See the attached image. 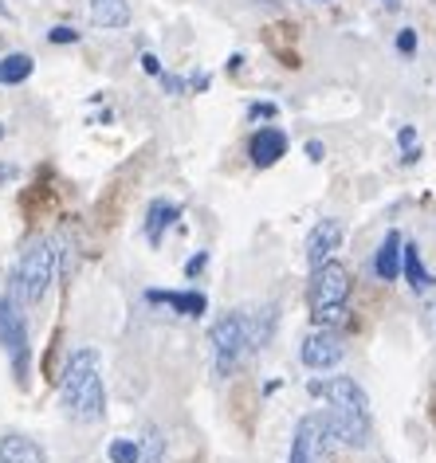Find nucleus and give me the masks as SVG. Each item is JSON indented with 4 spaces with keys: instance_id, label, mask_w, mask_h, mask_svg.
<instances>
[{
    "instance_id": "a878e982",
    "label": "nucleus",
    "mask_w": 436,
    "mask_h": 463,
    "mask_svg": "<svg viewBox=\"0 0 436 463\" xmlns=\"http://www.w3.org/2000/svg\"><path fill=\"white\" fill-rule=\"evenodd\" d=\"M271 114H275L271 102H263V107H251V118H271Z\"/></svg>"
},
{
    "instance_id": "9d476101",
    "label": "nucleus",
    "mask_w": 436,
    "mask_h": 463,
    "mask_svg": "<svg viewBox=\"0 0 436 463\" xmlns=\"http://www.w3.org/2000/svg\"><path fill=\"white\" fill-rule=\"evenodd\" d=\"M287 154V134L280 130V126H263V130L251 137V161H256L260 169L275 165Z\"/></svg>"
},
{
    "instance_id": "a211bd4d",
    "label": "nucleus",
    "mask_w": 436,
    "mask_h": 463,
    "mask_svg": "<svg viewBox=\"0 0 436 463\" xmlns=\"http://www.w3.org/2000/svg\"><path fill=\"white\" fill-rule=\"evenodd\" d=\"M32 75V55H24V52H16V55H5L0 60V83H24V79Z\"/></svg>"
},
{
    "instance_id": "f3484780",
    "label": "nucleus",
    "mask_w": 436,
    "mask_h": 463,
    "mask_svg": "<svg viewBox=\"0 0 436 463\" xmlns=\"http://www.w3.org/2000/svg\"><path fill=\"white\" fill-rule=\"evenodd\" d=\"M401 271H405V279H409V287L412 291H429V287L436 283L429 271H424V263H421V251H417V244H405V260H401Z\"/></svg>"
},
{
    "instance_id": "4be33fe9",
    "label": "nucleus",
    "mask_w": 436,
    "mask_h": 463,
    "mask_svg": "<svg viewBox=\"0 0 436 463\" xmlns=\"http://www.w3.org/2000/svg\"><path fill=\"white\" fill-rule=\"evenodd\" d=\"M412 142H417V134H412V126H405V130H401V149H405V161H417V149H412Z\"/></svg>"
},
{
    "instance_id": "423d86ee",
    "label": "nucleus",
    "mask_w": 436,
    "mask_h": 463,
    "mask_svg": "<svg viewBox=\"0 0 436 463\" xmlns=\"http://www.w3.org/2000/svg\"><path fill=\"white\" fill-rule=\"evenodd\" d=\"M311 397H323L335 409H354V412H370V397L354 377H327V381H311Z\"/></svg>"
},
{
    "instance_id": "5701e85b",
    "label": "nucleus",
    "mask_w": 436,
    "mask_h": 463,
    "mask_svg": "<svg viewBox=\"0 0 436 463\" xmlns=\"http://www.w3.org/2000/svg\"><path fill=\"white\" fill-rule=\"evenodd\" d=\"M75 40H79V32H75V28H67V24L52 28V43H75Z\"/></svg>"
},
{
    "instance_id": "4468645a",
    "label": "nucleus",
    "mask_w": 436,
    "mask_h": 463,
    "mask_svg": "<svg viewBox=\"0 0 436 463\" xmlns=\"http://www.w3.org/2000/svg\"><path fill=\"white\" fill-rule=\"evenodd\" d=\"M150 303H166L185 318H197V315H204V307H209L204 295H197V291H150Z\"/></svg>"
},
{
    "instance_id": "c85d7f7f",
    "label": "nucleus",
    "mask_w": 436,
    "mask_h": 463,
    "mask_svg": "<svg viewBox=\"0 0 436 463\" xmlns=\"http://www.w3.org/2000/svg\"><path fill=\"white\" fill-rule=\"evenodd\" d=\"M0 137H5V122H0Z\"/></svg>"
},
{
    "instance_id": "b1692460",
    "label": "nucleus",
    "mask_w": 436,
    "mask_h": 463,
    "mask_svg": "<svg viewBox=\"0 0 436 463\" xmlns=\"http://www.w3.org/2000/svg\"><path fill=\"white\" fill-rule=\"evenodd\" d=\"M412 48H417V36H412V32H401V36H397V52L409 55Z\"/></svg>"
},
{
    "instance_id": "39448f33",
    "label": "nucleus",
    "mask_w": 436,
    "mask_h": 463,
    "mask_svg": "<svg viewBox=\"0 0 436 463\" xmlns=\"http://www.w3.org/2000/svg\"><path fill=\"white\" fill-rule=\"evenodd\" d=\"M0 345L13 354L16 377L24 381L28 377V326H24L16 298H0Z\"/></svg>"
},
{
    "instance_id": "f8f14e48",
    "label": "nucleus",
    "mask_w": 436,
    "mask_h": 463,
    "mask_svg": "<svg viewBox=\"0 0 436 463\" xmlns=\"http://www.w3.org/2000/svg\"><path fill=\"white\" fill-rule=\"evenodd\" d=\"M401 260H405V244H401V236H397V232H389V236H385V244L377 248L374 271L382 275L385 283H393L397 275H401Z\"/></svg>"
},
{
    "instance_id": "7ed1b4c3",
    "label": "nucleus",
    "mask_w": 436,
    "mask_h": 463,
    "mask_svg": "<svg viewBox=\"0 0 436 463\" xmlns=\"http://www.w3.org/2000/svg\"><path fill=\"white\" fill-rule=\"evenodd\" d=\"M55 279V244L48 240H36L24 256H20L16 279H13V295L20 303H40L48 295V287Z\"/></svg>"
},
{
    "instance_id": "bb28decb",
    "label": "nucleus",
    "mask_w": 436,
    "mask_h": 463,
    "mask_svg": "<svg viewBox=\"0 0 436 463\" xmlns=\"http://www.w3.org/2000/svg\"><path fill=\"white\" fill-rule=\"evenodd\" d=\"M307 154H311V161H323V142H307Z\"/></svg>"
},
{
    "instance_id": "393cba45",
    "label": "nucleus",
    "mask_w": 436,
    "mask_h": 463,
    "mask_svg": "<svg viewBox=\"0 0 436 463\" xmlns=\"http://www.w3.org/2000/svg\"><path fill=\"white\" fill-rule=\"evenodd\" d=\"M204 263H209V256H204V251H201V256H193V260L185 263V275H197V271L204 268Z\"/></svg>"
},
{
    "instance_id": "6ab92c4d",
    "label": "nucleus",
    "mask_w": 436,
    "mask_h": 463,
    "mask_svg": "<svg viewBox=\"0 0 436 463\" xmlns=\"http://www.w3.org/2000/svg\"><path fill=\"white\" fill-rule=\"evenodd\" d=\"M166 456V436H162V428H146V448H142V463H162Z\"/></svg>"
},
{
    "instance_id": "dca6fc26",
    "label": "nucleus",
    "mask_w": 436,
    "mask_h": 463,
    "mask_svg": "<svg viewBox=\"0 0 436 463\" xmlns=\"http://www.w3.org/2000/svg\"><path fill=\"white\" fill-rule=\"evenodd\" d=\"M177 216H181V208L174 201H154L150 204V216H146V240H150V244H162L166 228L174 224Z\"/></svg>"
},
{
    "instance_id": "6e6552de",
    "label": "nucleus",
    "mask_w": 436,
    "mask_h": 463,
    "mask_svg": "<svg viewBox=\"0 0 436 463\" xmlns=\"http://www.w3.org/2000/svg\"><path fill=\"white\" fill-rule=\"evenodd\" d=\"M342 342H338V334L335 330H323V326H315V334H307L303 338V365L307 369H330V365H338L342 362Z\"/></svg>"
},
{
    "instance_id": "ddd939ff",
    "label": "nucleus",
    "mask_w": 436,
    "mask_h": 463,
    "mask_svg": "<svg viewBox=\"0 0 436 463\" xmlns=\"http://www.w3.org/2000/svg\"><path fill=\"white\" fill-rule=\"evenodd\" d=\"M90 20L99 28H126L130 24V0H90Z\"/></svg>"
},
{
    "instance_id": "9b49d317",
    "label": "nucleus",
    "mask_w": 436,
    "mask_h": 463,
    "mask_svg": "<svg viewBox=\"0 0 436 463\" xmlns=\"http://www.w3.org/2000/svg\"><path fill=\"white\" fill-rule=\"evenodd\" d=\"M0 463H48V456H43V448L36 439L8 432V436H0Z\"/></svg>"
},
{
    "instance_id": "412c9836",
    "label": "nucleus",
    "mask_w": 436,
    "mask_h": 463,
    "mask_svg": "<svg viewBox=\"0 0 436 463\" xmlns=\"http://www.w3.org/2000/svg\"><path fill=\"white\" fill-rule=\"evenodd\" d=\"M421 322H424V330H429V338L436 342V298H424V307H421Z\"/></svg>"
},
{
    "instance_id": "f03ea898",
    "label": "nucleus",
    "mask_w": 436,
    "mask_h": 463,
    "mask_svg": "<svg viewBox=\"0 0 436 463\" xmlns=\"http://www.w3.org/2000/svg\"><path fill=\"white\" fill-rule=\"evenodd\" d=\"M350 271L342 268V263H323V268H315L311 275V291H307V298H311V318L315 326L323 330H338L342 322H346L350 315Z\"/></svg>"
},
{
    "instance_id": "20e7f679",
    "label": "nucleus",
    "mask_w": 436,
    "mask_h": 463,
    "mask_svg": "<svg viewBox=\"0 0 436 463\" xmlns=\"http://www.w3.org/2000/svg\"><path fill=\"white\" fill-rule=\"evenodd\" d=\"M209 342H213V357H216V373L228 377L240 365V357L256 345V334H251V322L244 315H224L221 322H213Z\"/></svg>"
},
{
    "instance_id": "f257e3e1",
    "label": "nucleus",
    "mask_w": 436,
    "mask_h": 463,
    "mask_svg": "<svg viewBox=\"0 0 436 463\" xmlns=\"http://www.w3.org/2000/svg\"><path fill=\"white\" fill-rule=\"evenodd\" d=\"M63 404L75 420L95 424L107 412V392H102V373H99V354L95 350H75L67 357L63 381H60Z\"/></svg>"
},
{
    "instance_id": "cd10ccee",
    "label": "nucleus",
    "mask_w": 436,
    "mask_h": 463,
    "mask_svg": "<svg viewBox=\"0 0 436 463\" xmlns=\"http://www.w3.org/2000/svg\"><path fill=\"white\" fill-rule=\"evenodd\" d=\"M142 67H146V71H150V75H157V71H162V63H157L154 55H146V60H142Z\"/></svg>"
},
{
    "instance_id": "aec40b11",
    "label": "nucleus",
    "mask_w": 436,
    "mask_h": 463,
    "mask_svg": "<svg viewBox=\"0 0 436 463\" xmlns=\"http://www.w3.org/2000/svg\"><path fill=\"white\" fill-rule=\"evenodd\" d=\"M110 463H142V448L134 439H114L110 444Z\"/></svg>"
},
{
    "instance_id": "0eeeda50",
    "label": "nucleus",
    "mask_w": 436,
    "mask_h": 463,
    "mask_svg": "<svg viewBox=\"0 0 436 463\" xmlns=\"http://www.w3.org/2000/svg\"><path fill=\"white\" fill-rule=\"evenodd\" d=\"M318 424H323L327 436H335L338 444H350V448H362L365 439H370V412L335 409V404H330V412Z\"/></svg>"
},
{
    "instance_id": "2eb2a0df",
    "label": "nucleus",
    "mask_w": 436,
    "mask_h": 463,
    "mask_svg": "<svg viewBox=\"0 0 436 463\" xmlns=\"http://www.w3.org/2000/svg\"><path fill=\"white\" fill-rule=\"evenodd\" d=\"M323 432V424L315 420V416H307L295 428V439H291V459L287 463H315V436Z\"/></svg>"
},
{
    "instance_id": "1a4fd4ad",
    "label": "nucleus",
    "mask_w": 436,
    "mask_h": 463,
    "mask_svg": "<svg viewBox=\"0 0 436 463\" xmlns=\"http://www.w3.org/2000/svg\"><path fill=\"white\" fill-rule=\"evenodd\" d=\"M342 236H346L342 220H318L311 228V236H307V263H311V271L330 263V256H335L338 244H342Z\"/></svg>"
}]
</instances>
